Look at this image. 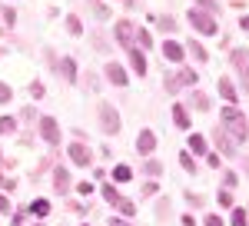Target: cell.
<instances>
[{
	"instance_id": "1",
	"label": "cell",
	"mask_w": 249,
	"mask_h": 226,
	"mask_svg": "<svg viewBox=\"0 0 249 226\" xmlns=\"http://www.w3.org/2000/svg\"><path fill=\"white\" fill-rule=\"evenodd\" d=\"M219 127L230 133L236 143H246L249 140V120H246V113L239 110V107H223V113H219Z\"/></svg>"
},
{
	"instance_id": "2",
	"label": "cell",
	"mask_w": 249,
	"mask_h": 226,
	"mask_svg": "<svg viewBox=\"0 0 249 226\" xmlns=\"http://www.w3.org/2000/svg\"><path fill=\"white\" fill-rule=\"evenodd\" d=\"M186 20H190L193 30L203 34V37H216V34H219V17H216V14H206V10L193 7L190 14H186Z\"/></svg>"
},
{
	"instance_id": "3",
	"label": "cell",
	"mask_w": 249,
	"mask_h": 226,
	"mask_svg": "<svg viewBox=\"0 0 249 226\" xmlns=\"http://www.w3.org/2000/svg\"><path fill=\"white\" fill-rule=\"evenodd\" d=\"M96 116H100V130L107 133V136H116V133L123 130L120 110H116V107H110V103H100V107H96Z\"/></svg>"
},
{
	"instance_id": "4",
	"label": "cell",
	"mask_w": 249,
	"mask_h": 226,
	"mask_svg": "<svg viewBox=\"0 0 249 226\" xmlns=\"http://www.w3.org/2000/svg\"><path fill=\"white\" fill-rule=\"evenodd\" d=\"M230 67L236 70V80L243 87V94H249V50H230Z\"/></svg>"
},
{
	"instance_id": "5",
	"label": "cell",
	"mask_w": 249,
	"mask_h": 226,
	"mask_svg": "<svg viewBox=\"0 0 249 226\" xmlns=\"http://www.w3.org/2000/svg\"><path fill=\"white\" fill-rule=\"evenodd\" d=\"M67 156H70L73 167H93V150H90L87 140H73V143L67 147Z\"/></svg>"
},
{
	"instance_id": "6",
	"label": "cell",
	"mask_w": 249,
	"mask_h": 226,
	"mask_svg": "<svg viewBox=\"0 0 249 226\" xmlns=\"http://www.w3.org/2000/svg\"><path fill=\"white\" fill-rule=\"evenodd\" d=\"M213 143H216V153H219V156H230V160L239 156V143H236L223 127H213Z\"/></svg>"
},
{
	"instance_id": "7",
	"label": "cell",
	"mask_w": 249,
	"mask_h": 226,
	"mask_svg": "<svg viewBox=\"0 0 249 226\" xmlns=\"http://www.w3.org/2000/svg\"><path fill=\"white\" fill-rule=\"evenodd\" d=\"M37 127H40V136H43V143H50V147H60V140H63V130H60L57 116H40Z\"/></svg>"
},
{
	"instance_id": "8",
	"label": "cell",
	"mask_w": 249,
	"mask_h": 226,
	"mask_svg": "<svg viewBox=\"0 0 249 226\" xmlns=\"http://www.w3.org/2000/svg\"><path fill=\"white\" fill-rule=\"evenodd\" d=\"M133 37H136V23L126 20V17H120L113 23V40L123 47V50H130V47H133Z\"/></svg>"
},
{
	"instance_id": "9",
	"label": "cell",
	"mask_w": 249,
	"mask_h": 226,
	"mask_svg": "<svg viewBox=\"0 0 249 226\" xmlns=\"http://www.w3.org/2000/svg\"><path fill=\"white\" fill-rule=\"evenodd\" d=\"M103 80L123 90V87L130 83V74H126V67H123V63H116V60H107V63H103Z\"/></svg>"
},
{
	"instance_id": "10",
	"label": "cell",
	"mask_w": 249,
	"mask_h": 226,
	"mask_svg": "<svg viewBox=\"0 0 249 226\" xmlns=\"http://www.w3.org/2000/svg\"><path fill=\"white\" fill-rule=\"evenodd\" d=\"M216 90L226 100V107H236V103H239V87L232 83V76H219V80H216Z\"/></svg>"
},
{
	"instance_id": "11",
	"label": "cell",
	"mask_w": 249,
	"mask_h": 226,
	"mask_svg": "<svg viewBox=\"0 0 249 226\" xmlns=\"http://www.w3.org/2000/svg\"><path fill=\"white\" fill-rule=\"evenodd\" d=\"M133 150L140 153V156H153V150H156V133L153 130H140V133H136Z\"/></svg>"
},
{
	"instance_id": "12",
	"label": "cell",
	"mask_w": 249,
	"mask_h": 226,
	"mask_svg": "<svg viewBox=\"0 0 249 226\" xmlns=\"http://www.w3.org/2000/svg\"><path fill=\"white\" fill-rule=\"evenodd\" d=\"M160 54L166 56L170 63H176V67L186 60V50H183V43H176V40H163V43H160Z\"/></svg>"
},
{
	"instance_id": "13",
	"label": "cell",
	"mask_w": 249,
	"mask_h": 226,
	"mask_svg": "<svg viewBox=\"0 0 249 226\" xmlns=\"http://www.w3.org/2000/svg\"><path fill=\"white\" fill-rule=\"evenodd\" d=\"M126 56H130V70H133L136 76H146V74H150V67H146V54H143L140 47H130Z\"/></svg>"
},
{
	"instance_id": "14",
	"label": "cell",
	"mask_w": 249,
	"mask_h": 226,
	"mask_svg": "<svg viewBox=\"0 0 249 226\" xmlns=\"http://www.w3.org/2000/svg\"><path fill=\"white\" fill-rule=\"evenodd\" d=\"M53 189H57V196H67V193L73 189V180H70V170L67 167L53 170Z\"/></svg>"
},
{
	"instance_id": "15",
	"label": "cell",
	"mask_w": 249,
	"mask_h": 226,
	"mask_svg": "<svg viewBox=\"0 0 249 226\" xmlns=\"http://www.w3.org/2000/svg\"><path fill=\"white\" fill-rule=\"evenodd\" d=\"M57 70H60V76H63L67 83H77L80 80V70H77V60H73V56H60Z\"/></svg>"
},
{
	"instance_id": "16",
	"label": "cell",
	"mask_w": 249,
	"mask_h": 226,
	"mask_svg": "<svg viewBox=\"0 0 249 226\" xmlns=\"http://www.w3.org/2000/svg\"><path fill=\"white\" fill-rule=\"evenodd\" d=\"M186 147H190L193 156H206V153H210V140H206L203 133H190V143H186Z\"/></svg>"
},
{
	"instance_id": "17",
	"label": "cell",
	"mask_w": 249,
	"mask_h": 226,
	"mask_svg": "<svg viewBox=\"0 0 249 226\" xmlns=\"http://www.w3.org/2000/svg\"><path fill=\"white\" fill-rule=\"evenodd\" d=\"M173 123L179 127V130H190V107L186 103H173Z\"/></svg>"
},
{
	"instance_id": "18",
	"label": "cell",
	"mask_w": 249,
	"mask_h": 226,
	"mask_svg": "<svg viewBox=\"0 0 249 226\" xmlns=\"http://www.w3.org/2000/svg\"><path fill=\"white\" fill-rule=\"evenodd\" d=\"M110 180H113V183H130V180H133V167H130V163H116V167L110 170Z\"/></svg>"
},
{
	"instance_id": "19",
	"label": "cell",
	"mask_w": 249,
	"mask_h": 226,
	"mask_svg": "<svg viewBox=\"0 0 249 226\" xmlns=\"http://www.w3.org/2000/svg\"><path fill=\"white\" fill-rule=\"evenodd\" d=\"M113 209L123 216V220H133V216H136V203L130 200V196H120V200L113 203Z\"/></svg>"
},
{
	"instance_id": "20",
	"label": "cell",
	"mask_w": 249,
	"mask_h": 226,
	"mask_svg": "<svg viewBox=\"0 0 249 226\" xmlns=\"http://www.w3.org/2000/svg\"><path fill=\"white\" fill-rule=\"evenodd\" d=\"M190 107H193V110H199V113H206V110L213 107V100L203 94V90H196V87H193V94H190Z\"/></svg>"
},
{
	"instance_id": "21",
	"label": "cell",
	"mask_w": 249,
	"mask_h": 226,
	"mask_svg": "<svg viewBox=\"0 0 249 226\" xmlns=\"http://www.w3.org/2000/svg\"><path fill=\"white\" fill-rule=\"evenodd\" d=\"M140 173H146L150 180H160V176H163L166 170H163V163H160V160H153V156H146V160H143V167H140Z\"/></svg>"
},
{
	"instance_id": "22",
	"label": "cell",
	"mask_w": 249,
	"mask_h": 226,
	"mask_svg": "<svg viewBox=\"0 0 249 226\" xmlns=\"http://www.w3.org/2000/svg\"><path fill=\"white\" fill-rule=\"evenodd\" d=\"M183 50H190V56L196 60V63H206V60H210V50H206V47H203L199 40H190V43H186Z\"/></svg>"
},
{
	"instance_id": "23",
	"label": "cell",
	"mask_w": 249,
	"mask_h": 226,
	"mask_svg": "<svg viewBox=\"0 0 249 226\" xmlns=\"http://www.w3.org/2000/svg\"><path fill=\"white\" fill-rule=\"evenodd\" d=\"M90 47H93L96 54H110V37H107L103 30H93V34H90Z\"/></svg>"
},
{
	"instance_id": "24",
	"label": "cell",
	"mask_w": 249,
	"mask_h": 226,
	"mask_svg": "<svg viewBox=\"0 0 249 226\" xmlns=\"http://www.w3.org/2000/svg\"><path fill=\"white\" fill-rule=\"evenodd\" d=\"M87 10H90L100 23H103V20H110V7H107L103 0H87Z\"/></svg>"
},
{
	"instance_id": "25",
	"label": "cell",
	"mask_w": 249,
	"mask_h": 226,
	"mask_svg": "<svg viewBox=\"0 0 249 226\" xmlns=\"http://www.w3.org/2000/svg\"><path fill=\"white\" fill-rule=\"evenodd\" d=\"M176 80H179V87L186 90V87H196L199 74H196V70H190V67H179V70H176Z\"/></svg>"
},
{
	"instance_id": "26",
	"label": "cell",
	"mask_w": 249,
	"mask_h": 226,
	"mask_svg": "<svg viewBox=\"0 0 249 226\" xmlns=\"http://www.w3.org/2000/svg\"><path fill=\"white\" fill-rule=\"evenodd\" d=\"M17 116H7V113H3V116H0V136H14V133H17Z\"/></svg>"
},
{
	"instance_id": "27",
	"label": "cell",
	"mask_w": 249,
	"mask_h": 226,
	"mask_svg": "<svg viewBox=\"0 0 249 226\" xmlns=\"http://www.w3.org/2000/svg\"><path fill=\"white\" fill-rule=\"evenodd\" d=\"M179 167L186 170L190 176H193V173H199V167H196V156H193L190 150H179Z\"/></svg>"
},
{
	"instance_id": "28",
	"label": "cell",
	"mask_w": 249,
	"mask_h": 226,
	"mask_svg": "<svg viewBox=\"0 0 249 226\" xmlns=\"http://www.w3.org/2000/svg\"><path fill=\"white\" fill-rule=\"evenodd\" d=\"M67 34L70 37H83V20L77 14H67Z\"/></svg>"
},
{
	"instance_id": "29",
	"label": "cell",
	"mask_w": 249,
	"mask_h": 226,
	"mask_svg": "<svg viewBox=\"0 0 249 226\" xmlns=\"http://www.w3.org/2000/svg\"><path fill=\"white\" fill-rule=\"evenodd\" d=\"M100 196H103V200H107V203L113 207V203L120 200V196H123V193L116 189V183H103V187H100Z\"/></svg>"
},
{
	"instance_id": "30",
	"label": "cell",
	"mask_w": 249,
	"mask_h": 226,
	"mask_svg": "<svg viewBox=\"0 0 249 226\" xmlns=\"http://www.w3.org/2000/svg\"><path fill=\"white\" fill-rule=\"evenodd\" d=\"M27 213H34L37 220H43V216L50 213V200H34V203L27 207Z\"/></svg>"
},
{
	"instance_id": "31",
	"label": "cell",
	"mask_w": 249,
	"mask_h": 226,
	"mask_svg": "<svg viewBox=\"0 0 249 226\" xmlns=\"http://www.w3.org/2000/svg\"><path fill=\"white\" fill-rule=\"evenodd\" d=\"M136 43H140V50H150V47H153V34H150V30H146V27H136Z\"/></svg>"
},
{
	"instance_id": "32",
	"label": "cell",
	"mask_w": 249,
	"mask_h": 226,
	"mask_svg": "<svg viewBox=\"0 0 249 226\" xmlns=\"http://www.w3.org/2000/svg\"><path fill=\"white\" fill-rule=\"evenodd\" d=\"M170 216H173V207H170V200H166V196H160V200H156V220H163V223H166Z\"/></svg>"
},
{
	"instance_id": "33",
	"label": "cell",
	"mask_w": 249,
	"mask_h": 226,
	"mask_svg": "<svg viewBox=\"0 0 249 226\" xmlns=\"http://www.w3.org/2000/svg\"><path fill=\"white\" fill-rule=\"evenodd\" d=\"M226 226H249V213L243 207H232V216H230Z\"/></svg>"
},
{
	"instance_id": "34",
	"label": "cell",
	"mask_w": 249,
	"mask_h": 226,
	"mask_svg": "<svg viewBox=\"0 0 249 226\" xmlns=\"http://www.w3.org/2000/svg\"><path fill=\"white\" fill-rule=\"evenodd\" d=\"M183 200H186V207H190V209H203V207H206V196H203V193H190V189H186Z\"/></svg>"
},
{
	"instance_id": "35",
	"label": "cell",
	"mask_w": 249,
	"mask_h": 226,
	"mask_svg": "<svg viewBox=\"0 0 249 226\" xmlns=\"http://www.w3.org/2000/svg\"><path fill=\"white\" fill-rule=\"evenodd\" d=\"M37 120H40V113H37V107H30V103H27L17 116V123H37Z\"/></svg>"
},
{
	"instance_id": "36",
	"label": "cell",
	"mask_w": 249,
	"mask_h": 226,
	"mask_svg": "<svg viewBox=\"0 0 249 226\" xmlns=\"http://www.w3.org/2000/svg\"><path fill=\"white\" fill-rule=\"evenodd\" d=\"M83 87L90 90V94H100V76L93 70H83Z\"/></svg>"
},
{
	"instance_id": "37",
	"label": "cell",
	"mask_w": 249,
	"mask_h": 226,
	"mask_svg": "<svg viewBox=\"0 0 249 226\" xmlns=\"http://www.w3.org/2000/svg\"><path fill=\"white\" fill-rule=\"evenodd\" d=\"M163 90H166V94H183V87H179L176 74H166V76H163Z\"/></svg>"
},
{
	"instance_id": "38",
	"label": "cell",
	"mask_w": 249,
	"mask_h": 226,
	"mask_svg": "<svg viewBox=\"0 0 249 226\" xmlns=\"http://www.w3.org/2000/svg\"><path fill=\"white\" fill-rule=\"evenodd\" d=\"M216 203H219L223 209H232V207H236V200H232V189H219V193H216Z\"/></svg>"
},
{
	"instance_id": "39",
	"label": "cell",
	"mask_w": 249,
	"mask_h": 226,
	"mask_svg": "<svg viewBox=\"0 0 249 226\" xmlns=\"http://www.w3.org/2000/svg\"><path fill=\"white\" fill-rule=\"evenodd\" d=\"M27 90H30V100H43V96H47L43 80H30V87H27Z\"/></svg>"
},
{
	"instance_id": "40",
	"label": "cell",
	"mask_w": 249,
	"mask_h": 226,
	"mask_svg": "<svg viewBox=\"0 0 249 226\" xmlns=\"http://www.w3.org/2000/svg\"><path fill=\"white\" fill-rule=\"evenodd\" d=\"M193 7H199V10H206V14H216V17H219V0H193Z\"/></svg>"
},
{
	"instance_id": "41",
	"label": "cell",
	"mask_w": 249,
	"mask_h": 226,
	"mask_svg": "<svg viewBox=\"0 0 249 226\" xmlns=\"http://www.w3.org/2000/svg\"><path fill=\"white\" fill-rule=\"evenodd\" d=\"M156 27H160L163 34H173V30H176V20H173L170 14H163V17H156Z\"/></svg>"
},
{
	"instance_id": "42",
	"label": "cell",
	"mask_w": 249,
	"mask_h": 226,
	"mask_svg": "<svg viewBox=\"0 0 249 226\" xmlns=\"http://www.w3.org/2000/svg\"><path fill=\"white\" fill-rule=\"evenodd\" d=\"M239 183V173L236 170H223V189H232Z\"/></svg>"
},
{
	"instance_id": "43",
	"label": "cell",
	"mask_w": 249,
	"mask_h": 226,
	"mask_svg": "<svg viewBox=\"0 0 249 226\" xmlns=\"http://www.w3.org/2000/svg\"><path fill=\"white\" fill-rule=\"evenodd\" d=\"M0 20H3V27H14V23H17V10H14V7H3V10H0Z\"/></svg>"
},
{
	"instance_id": "44",
	"label": "cell",
	"mask_w": 249,
	"mask_h": 226,
	"mask_svg": "<svg viewBox=\"0 0 249 226\" xmlns=\"http://www.w3.org/2000/svg\"><path fill=\"white\" fill-rule=\"evenodd\" d=\"M203 226H226V220H223L219 213H206V216H203Z\"/></svg>"
},
{
	"instance_id": "45",
	"label": "cell",
	"mask_w": 249,
	"mask_h": 226,
	"mask_svg": "<svg viewBox=\"0 0 249 226\" xmlns=\"http://www.w3.org/2000/svg\"><path fill=\"white\" fill-rule=\"evenodd\" d=\"M10 100H14V87L0 80V103H10Z\"/></svg>"
},
{
	"instance_id": "46",
	"label": "cell",
	"mask_w": 249,
	"mask_h": 226,
	"mask_svg": "<svg viewBox=\"0 0 249 226\" xmlns=\"http://www.w3.org/2000/svg\"><path fill=\"white\" fill-rule=\"evenodd\" d=\"M0 187H3V193H14V189H17V180H14V176H3V173H0Z\"/></svg>"
},
{
	"instance_id": "47",
	"label": "cell",
	"mask_w": 249,
	"mask_h": 226,
	"mask_svg": "<svg viewBox=\"0 0 249 226\" xmlns=\"http://www.w3.org/2000/svg\"><path fill=\"white\" fill-rule=\"evenodd\" d=\"M140 193H143V196H156V193H160V187H156V180H146Z\"/></svg>"
},
{
	"instance_id": "48",
	"label": "cell",
	"mask_w": 249,
	"mask_h": 226,
	"mask_svg": "<svg viewBox=\"0 0 249 226\" xmlns=\"http://www.w3.org/2000/svg\"><path fill=\"white\" fill-rule=\"evenodd\" d=\"M43 56H47V67H50V70H53V74H57V54H53V50H50V47H47V50H43Z\"/></svg>"
},
{
	"instance_id": "49",
	"label": "cell",
	"mask_w": 249,
	"mask_h": 226,
	"mask_svg": "<svg viewBox=\"0 0 249 226\" xmlns=\"http://www.w3.org/2000/svg\"><path fill=\"white\" fill-rule=\"evenodd\" d=\"M206 163H210L213 170H219V167H223V156H219V153H213V150H210V153H206Z\"/></svg>"
},
{
	"instance_id": "50",
	"label": "cell",
	"mask_w": 249,
	"mask_h": 226,
	"mask_svg": "<svg viewBox=\"0 0 249 226\" xmlns=\"http://www.w3.org/2000/svg\"><path fill=\"white\" fill-rule=\"evenodd\" d=\"M77 193H80V196H90V193H93V183H90V180H80V183H77Z\"/></svg>"
},
{
	"instance_id": "51",
	"label": "cell",
	"mask_w": 249,
	"mask_h": 226,
	"mask_svg": "<svg viewBox=\"0 0 249 226\" xmlns=\"http://www.w3.org/2000/svg\"><path fill=\"white\" fill-rule=\"evenodd\" d=\"M27 216H30V213H27V207L17 209V213H14V226H23V223H27Z\"/></svg>"
},
{
	"instance_id": "52",
	"label": "cell",
	"mask_w": 249,
	"mask_h": 226,
	"mask_svg": "<svg viewBox=\"0 0 249 226\" xmlns=\"http://www.w3.org/2000/svg\"><path fill=\"white\" fill-rule=\"evenodd\" d=\"M107 226H133V223H130V220H123V216H110V223H107Z\"/></svg>"
},
{
	"instance_id": "53",
	"label": "cell",
	"mask_w": 249,
	"mask_h": 226,
	"mask_svg": "<svg viewBox=\"0 0 249 226\" xmlns=\"http://www.w3.org/2000/svg\"><path fill=\"white\" fill-rule=\"evenodd\" d=\"M179 226H199V223H196L190 213H186V216H179Z\"/></svg>"
},
{
	"instance_id": "54",
	"label": "cell",
	"mask_w": 249,
	"mask_h": 226,
	"mask_svg": "<svg viewBox=\"0 0 249 226\" xmlns=\"http://www.w3.org/2000/svg\"><path fill=\"white\" fill-rule=\"evenodd\" d=\"M0 213H10V200H7L3 193H0Z\"/></svg>"
},
{
	"instance_id": "55",
	"label": "cell",
	"mask_w": 249,
	"mask_h": 226,
	"mask_svg": "<svg viewBox=\"0 0 249 226\" xmlns=\"http://www.w3.org/2000/svg\"><path fill=\"white\" fill-rule=\"evenodd\" d=\"M239 30H246V34H249V14H243V17H239Z\"/></svg>"
},
{
	"instance_id": "56",
	"label": "cell",
	"mask_w": 249,
	"mask_h": 226,
	"mask_svg": "<svg viewBox=\"0 0 249 226\" xmlns=\"http://www.w3.org/2000/svg\"><path fill=\"white\" fill-rule=\"evenodd\" d=\"M243 170H246V176H249V156H243Z\"/></svg>"
},
{
	"instance_id": "57",
	"label": "cell",
	"mask_w": 249,
	"mask_h": 226,
	"mask_svg": "<svg viewBox=\"0 0 249 226\" xmlns=\"http://www.w3.org/2000/svg\"><path fill=\"white\" fill-rule=\"evenodd\" d=\"M123 3H133V0H123Z\"/></svg>"
},
{
	"instance_id": "58",
	"label": "cell",
	"mask_w": 249,
	"mask_h": 226,
	"mask_svg": "<svg viewBox=\"0 0 249 226\" xmlns=\"http://www.w3.org/2000/svg\"><path fill=\"white\" fill-rule=\"evenodd\" d=\"M0 160H3V150H0Z\"/></svg>"
},
{
	"instance_id": "59",
	"label": "cell",
	"mask_w": 249,
	"mask_h": 226,
	"mask_svg": "<svg viewBox=\"0 0 249 226\" xmlns=\"http://www.w3.org/2000/svg\"><path fill=\"white\" fill-rule=\"evenodd\" d=\"M34 226H43V223H34Z\"/></svg>"
},
{
	"instance_id": "60",
	"label": "cell",
	"mask_w": 249,
	"mask_h": 226,
	"mask_svg": "<svg viewBox=\"0 0 249 226\" xmlns=\"http://www.w3.org/2000/svg\"><path fill=\"white\" fill-rule=\"evenodd\" d=\"M80 226H87V223H80Z\"/></svg>"
}]
</instances>
